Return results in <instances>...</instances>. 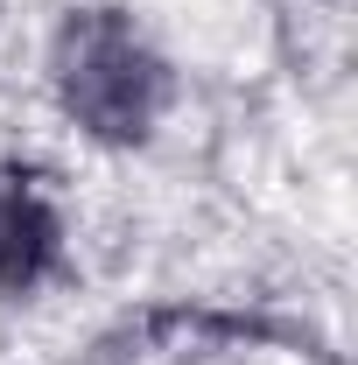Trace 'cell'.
<instances>
[{"label": "cell", "mask_w": 358, "mask_h": 365, "mask_svg": "<svg viewBox=\"0 0 358 365\" xmlns=\"http://www.w3.org/2000/svg\"><path fill=\"white\" fill-rule=\"evenodd\" d=\"M56 85L71 120L98 140H140L155 127L162 98H169V71L155 63V49L140 43L120 14H78L63 29V56H56Z\"/></svg>", "instance_id": "1"}, {"label": "cell", "mask_w": 358, "mask_h": 365, "mask_svg": "<svg viewBox=\"0 0 358 365\" xmlns=\"http://www.w3.org/2000/svg\"><path fill=\"white\" fill-rule=\"evenodd\" d=\"M49 246H56V225H49V211L36 204V190L7 182L0 190V288L36 281V267L49 260Z\"/></svg>", "instance_id": "2"}]
</instances>
